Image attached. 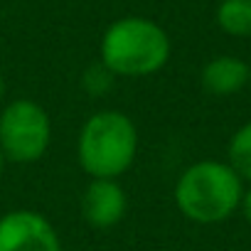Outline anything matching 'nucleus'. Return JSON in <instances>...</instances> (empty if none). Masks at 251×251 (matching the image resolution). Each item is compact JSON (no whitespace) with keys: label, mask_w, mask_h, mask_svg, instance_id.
<instances>
[{"label":"nucleus","mask_w":251,"mask_h":251,"mask_svg":"<svg viewBox=\"0 0 251 251\" xmlns=\"http://www.w3.org/2000/svg\"><path fill=\"white\" fill-rule=\"evenodd\" d=\"M170 37L151 18L126 15L113 20L99 45L103 62L118 79H143L158 74L170 59Z\"/></svg>","instance_id":"obj_1"},{"label":"nucleus","mask_w":251,"mask_h":251,"mask_svg":"<svg viewBox=\"0 0 251 251\" xmlns=\"http://www.w3.org/2000/svg\"><path fill=\"white\" fill-rule=\"evenodd\" d=\"M138 128L123 111L91 113L76 138V160L91 180H118L138 158Z\"/></svg>","instance_id":"obj_2"},{"label":"nucleus","mask_w":251,"mask_h":251,"mask_svg":"<svg viewBox=\"0 0 251 251\" xmlns=\"http://www.w3.org/2000/svg\"><path fill=\"white\" fill-rule=\"evenodd\" d=\"M244 197V180L224 160H197L182 170L175 185V204L195 224L229 219Z\"/></svg>","instance_id":"obj_3"},{"label":"nucleus","mask_w":251,"mask_h":251,"mask_svg":"<svg viewBox=\"0 0 251 251\" xmlns=\"http://www.w3.org/2000/svg\"><path fill=\"white\" fill-rule=\"evenodd\" d=\"M52 143V121L42 103L15 99L0 111V151L10 163H37Z\"/></svg>","instance_id":"obj_4"},{"label":"nucleus","mask_w":251,"mask_h":251,"mask_svg":"<svg viewBox=\"0 0 251 251\" xmlns=\"http://www.w3.org/2000/svg\"><path fill=\"white\" fill-rule=\"evenodd\" d=\"M0 251H64L54 224L35 209H10L0 217Z\"/></svg>","instance_id":"obj_5"},{"label":"nucleus","mask_w":251,"mask_h":251,"mask_svg":"<svg viewBox=\"0 0 251 251\" xmlns=\"http://www.w3.org/2000/svg\"><path fill=\"white\" fill-rule=\"evenodd\" d=\"M128 212V197L118 180H91L81 195V214L94 229L116 226Z\"/></svg>","instance_id":"obj_6"},{"label":"nucleus","mask_w":251,"mask_h":251,"mask_svg":"<svg viewBox=\"0 0 251 251\" xmlns=\"http://www.w3.org/2000/svg\"><path fill=\"white\" fill-rule=\"evenodd\" d=\"M200 81L212 96H234L251 81V67L234 54H219L202 67Z\"/></svg>","instance_id":"obj_7"},{"label":"nucleus","mask_w":251,"mask_h":251,"mask_svg":"<svg viewBox=\"0 0 251 251\" xmlns=\"http://www.w3.org/2000/svg\"><path fill=\"white\" fill-rule=\"evenodd\" d=\"M214 20L229 37H251V0H219Z\"/></svg>","instance_id":"obj_8"},{"label":"nucleus","mask_w":251,"mask_h":251,"mask_svg":"<svg viewBox=\"0 0 251 251\" xmlns=\"http://www.w3.org/2000/svg\"><path fill=\"white\" fill-rule=\"evenodd\" d=\"M226 163L239 173L244 182H251V121L234 131L226 148Z\"/></svg>","instance_id":"obj_9"},{"label":"nucleus","mask_w":251,"mask_h":251,"mask_svg":"<svg viewBox=\"0 0 251 251\" xmlns=\"http://www.w3.org/2000/svg\"><path fill=\"white\" fill-rule=\"evenodd\" d=\"M116 79H118V76H116L103 62H94V64H89V67L84 69V74H81V86H84L86 94H91V96H103V94H108V91L113 89Z\"/></svg>","instance_id":"obj_10"},{"label":"nucleus","mask_w":251,"mask_h":251,"mask_svg":"<svg viewBox=\"0 0 251 251\" xmlns=\"http://www.w3.org/2000/svg\"><path fill=\"white\" fill-rule=\"evenodd\" d=\"M239 209H241L244 219L251 224V187H249V190H244V197H241V204H239Z\"/></svg>","instance_id":"obj_11"},{"label":"nucleus","mask_w":251,"mask_h":251,"mask_svg":"<svg viewBox=\"0 0 251 251\" xmlns=\"http://www.w3.org/2000/svg\"><path fill=\"white\" fill-rule=\"evenodd\" d=\"M5 76H3V72H0V103H3V99H5Z\"/></svg>","instance_id":"obj_12"},{"label":"nucleus","mask_w":251,"mask_h":251,"mask_svg":"<svg viewBox=\"0 0 251 251\" xmlns=\"http://www.w3.org/2000/svg\"><path fill=\"white\" fill-rule=\"evenodd\" d=\"M5 163H8V160H5V155H3V151H0V173H3V168H5Z\"/></svg>","instance_id":"obj_13"},{"label":"nucleus","mask_w":251,"mask_h":251,"mask_svg":"<svg viewBox=\"0 0 251 251\" xmlns=\"http://www.w3.org/2000/svg\"><path fill=\"white\" fill-rule=\"evenodd\" d=\"M249 84H251V81H249Z\"/></svg>","instance_id":"obj_14"}]
</instances>
